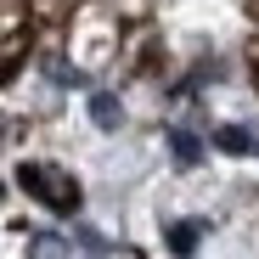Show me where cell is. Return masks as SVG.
<instances>
[{
	"label": "cell",
	"mask_w": 259,
	"mask_h": 259,
	"mask_svg": "<svg viewBox=\"0 0 259 259\" xmlns=\"http://www.w3.org/2000/svg\"><path fill=\"white\" fill-rule=\"evenodd\" d=\"M17 186H23L28 197H39L46 208H57V214H73V208L84 203L79 181L68 175V169H57V163H17Z\"/></svg>",
	"instance_id": "cell-1"
},
{
	"label": "cell",
	"mask_w": 259,
	"mask_h": 259,
	"mask_svg": "<svg viewBox=\"0 0 259 259\" xmlns=\"http://www.w3.org/2000/svg\"><path fill=\"white\" fill-rule=\"evenodd\" d=\"M203 220H175V226H169L163 231V242H169V253H175V259H192L197 253V242H203Z\"/></svg>",
	"instance_id": "cell-2"
},
{
	"label": "cell",
	"mask_w": 259,
	"mask_h": 259,
	"mask_svg": "<svg viewBox=\"0 0 259 259\" xmlns=\"http://www.w3.org/2000/svg\"><path fill=\"white\" fill-rule=\"evenodd\" d=\"M91 124L107 130V136H113V130H124V102L107 96V91H96V96H91Z\"/></svg>",
	"instance_id": "cell-3"
},
{
	"label": "cell",
	"mask_w": 259,
	"mask_h": 259,
	"mask_svg": "<svg viewBox=\"0 0 259 259\" xmlns=\"http://www.w3.org/2000/svg\"><path fill=\"white\" fill-rule=\"evenodd\" d=\"M28 259H73V242L57 231H34L28 237Z\"/></svg>",
	"instance_id": "cell-4"
},
{
	"label": "cell",
	"mask_w": 259,
	"mask_h": 259,
	"mask_svg": "<svg viewBox=\"0 0 259 259\" xmlns=\"http://www.w3.org/2000/svg\"><path fill=\"white\" fill-rule=\"evenodd\" d=\"M169 152H175V163H181V169H192V163H203V141L192 136V130H181V124L169 130Z\"/></svg>",
	"instance_id": "cell-5"
},
{
	"label": "cell",
	"mask_w": 259,
	"mask_h": 259,
	"mask_svg": "<svg viewBox=\"0 0 259 259\" xmlns=\"http://www.w3.org/2000/svg\"><path fill=\"white\" fill-rule=\"evenodd\" d=\"M214 147L231 152V158H242V152H253V136H248L242 124H220V130H214Z\"/></svg>",
	"instance_id": "cell-6"
},
{
	"label": "cell",
	"mask_w": 259,
	"mask_h": 259,
	"mask_svg": "<svg viewBox=\"0 0 259 259\" xmlns=\"http://www.w3.org/2000/svg\"><path fill=\"white\" fill-rule=\"evenodd\" d=\"M73 237H79V248H91V253H102V248H107V242H102V237H96V231H91V226H79V231H73Z\"/></svg>",
	"instance_id": "cell-7"
},
{
	"label": "cell",
	"mask_w": 259,
	"mask_h": 259,
	"mask_svg": "<svg viewBox=\"0 0 259 259\" xmlns=\"http://www.w3.org/2000/svg\"><path fill=\"white\" fill-rule=\"evenodd\" d=\"M253 152H259V136H253Z\"/></svg>",
	"instance_id": "cell-8"
}]
</instances>
